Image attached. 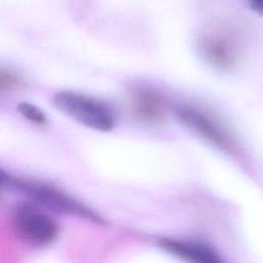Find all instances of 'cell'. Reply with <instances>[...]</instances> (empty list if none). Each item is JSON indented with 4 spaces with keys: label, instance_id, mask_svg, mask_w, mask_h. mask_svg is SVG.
<instances>
[{
    "label": "cell",
    "instance_id": "cell-1",
    "mask_svg": "<svg viewBox=\"0 0 263 263\" xmlns=\"http://www.w3.org/2000/svg\"><path fill=\"white\" fill-rule=\"evenodd\" d=\"M52 104L63 113L96 130L109 132L115 124L112 108L92 97L63 90L52 97Z\"/></svg>",
    "mask_w": 263,
    "mask_h": 263
},
{
    "label": "cell",
    "instance_id": "cell-2",
    "mask_svg": "<svg viewBox=\"0 0 263 263\" xmlns=\"http://www.w3.org/2000/svg\"><path fill=\"white\" fill-rule=\"evenodd\" d=\"M8 187L26 193L36 202L43 204L52 211L78 216L99 224L105 222L99 215L85 206L83 203L50 185L12 177Z\"/></svg>",
    "mask_w": 263,
    "mask_h": 263
},
{
    "label": "cell",
    "instance_id": "cell-3",
    "mask_svg": "<svg viewBox=\"0 0 263 263\" xmlns=\"http://www.w3.org/2000/svg\"><path fill=\"white\" fill-rule=\"evenodd\" d=\"M12 217L20 234L32 243L47 245L58 235L57 223L34 203H16L12 209Z\"/></svg>",
    "mask_w": 263,
    "mask_h": 263
},
{
    "label": "cell",
    "instance_id": "cell-4",
    "mask_svg": "<svg viewBox=\"0 0 263 263\" xmlns=\"http://www.w3.org/2000/svg\"><path fill=\"white\" fill-rule=\"evenodd\" d=\"M199 49L202 58L219 70L233 68L240 57L237 40L231 34L221 30L204 33L199 40Z\"/></svg>",
    "mask_w": 263,
    "mask_h": 263
},
{
    "label": "cell",
    "instance_id": "cell-5",
    "mask_svg": "<svg viewBox=\"0 0 263 263\" xmlns=\"http://www.w3.org/2000/svg\"><path fill=\"white\" fill-rule=\"evenodd\" d=\"M180 121L202 139L223 150L233 149L234 143L228 130L209 113L195 107L184 106L178 109Z\"/></svg>",
    "mask_w": 263,
    "mask_h": 263
},
{
    "label": "cell",
    "instance_id": "cell-6",
    "mask_svg": "<svg viewBox=\"0 0 263 263\" xmlns=\"http://www.w3.org/2000/svg\"><path fill=\"white\" fill-rule=\"evenodd\" d=\"M130 106L137 116L147 121H160L168 111L166 99L149 87H135L129 96Z\"/></svg>",
    "mask_w": 263,
    "mask_h": 263
},
{
    "label": "cell",
    "instance_id": "cell-7",
    "mask_svg": "<svg viewBox=\"0 0 263 263\" xmlns=\"http://www.w3.org/2000/svg\"><path fill=\"white\" fill-rule=\"evenodd\" d=\"M159 245L166 252L183 260L197 263H218L221 261L213 249L202 243L166 237L161 238Z\"/></svg>",
    "mask_w": 263,
    "mask_h": 263
},
{
    "label": "cell",
    "instance_id": "cell-8",
    "mask_svg": "<svg viewBox=\"0 0 263 263\" xmlns=\"http://www.w3.org/2000/svg\"><path fill=\"white\" fill-rule=\"evenodd\" d=\"M16 109L18 113H21L25 118L28 120L37 123V124H44L47 121L45 114L35 105L28 103V102H21L17 104Z\"/></svg>",
    "mask_w": 263,
    "mask_h": 263
},
{
    "label": "cell",
    "instance_id": "cell-9",
    "mask_svg": "<svg viewBox=\"0 0 263 263\" xmlns=\"http://www.w3.org/2000/svg\"><path fill=\"white\" fill-rule=\"evenodd\" d=\"M22 84L18 76L5 69L0 68V87L1 88H17Z\"/></svg>",
    "mask_w": 263,
    "mask_h": 263
},
{
    "label": "cell",
    "instance_id": "cell-10",
    "mask_svg": "<svg viewBox=\"0 0 263 263\" xmlns=\"http://www.w3.org/2000/svg\"><path fill=\"white\" fill-rule=\"evenodd\" d=\"M251 7L252 10H254L256 13L263 15V0H246Z\"/></svg>",
    "mask_w": 263,
    "mask_h": 263
},
{
    "label": "cell",
    "instance_id": "cell-11",
    "mask_svg": "<svg viewBox=\"0 0 263 263\" xmlns=\"http://www.w3.org/2000/svg\"><path fill=\"white\" fill-rule=\"evenodd\" d=\"M11 177L12 176H10L7 172L0 168V186L8 187L9 183H10V180H11Z\"/></svg>",
    "mask_w": 263,
    "mask_h": 263
}]
</instances>
